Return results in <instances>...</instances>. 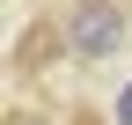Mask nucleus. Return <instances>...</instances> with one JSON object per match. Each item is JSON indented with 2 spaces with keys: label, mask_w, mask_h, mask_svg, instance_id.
Wrapping results in <instances>:
<instances>
[{
  "label": "nucleus",
  "mask_w": 132,
  "mask_h": 125,
  "mask_svg": "<svg viewBox=\"0 0 132 125\" xmlns=\"http://www.w3.org/2000/svg\"><path fill=\"white\" fill-rule=\"evenodd\" d=\"M52 52H73V44H66V29H59V22H29L22 44H15V74H37Z\"/></svg>",
  "instance_id": "2"
},
{
  "label": "nucleus",
  "mask_w": 132,
  "mask_h": 125,
  "mask_svg": "<svg viewBox=\"0 0 132 125\" xmlns=\"http://www.w3.org/2000/svg\"><path fill=\"white\" fill-rule=\"evenodd\" d=\"M73 125H103V118H73Z\"/></svg>",
  "instance_id": "4"
},
{
  "label": "nucleus",
  "mask_w": 132,
  "mask_h": 125,
  "mask_svg": "<svg viewBox=\"0 0 132 125\" xmlns=\"http://www.w3.org/2000/svg\"><path fill=\"white\" fill-rule=\"evenodd\" d=\"M59 29H66V44H73V59H118L132 15H125V0H66V22Z\"/></svg>",
  "instance_id": "1"
},
{
  "label": "nucleus",
  "mask_w": 132,
  "mask_h": 125,
  "mask_svg": "<svg viewBox=\"0 0 132 125\" xmlns=\"http://www.w3.org/2000/svg\"><path fill=\"white\" fill-rule=\"evenodd\" d=\"M118 125H132V88H125V103H118Z\"/></svg>",
  "instance_id": "3"
}]
</instances>
